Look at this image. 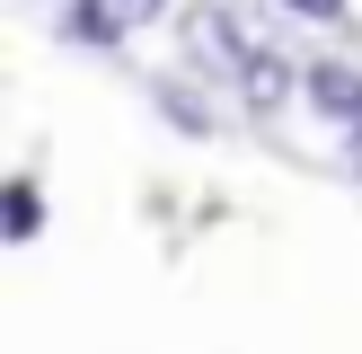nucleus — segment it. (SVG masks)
<instances>
[{
    "instance_id": "nucleus-1",
    "label": "nucleus",
    "mask_w": 362,
    "mask_h": 354,
    "mask_svg": "<svg viewBox=\"0 0 362 354\" xmlns=\"http://www.w3.org/2000/svg\"><path fill=\"white\" fill-rule=\"evenodd\" d=\"M159 9H168V0H71V35H80V45H124V35H141Z\"/></svg>"
},
{
    "instance_id": "nucleus-2",
    "label": "nucleus",
    "mask_w": 362,
    "mask_h": 354,
    "mask_svg": "<svg viewBox=\"0 0 362 354\" xmlns=\"http://www.w3.org/2000/svg\"><path fill=\"white\" fill-rule=\"evenodd\" d=\"M310 98L327 106L345 133H362V71L354 62H310Z\"/></svg>"
},
{
    "instance_id": "nucleus-3",
    "label": "nucleus",
    "mask_w": 362,
    "mask_h": 354,
    "mask_svg": "<svg viewBox=\"0 0 362 354\" xmlns=\"http://www.w3.org/2000/svg\"><path fill=\"white\" fill-rule=\"evenodd\" d=\"M35 230H45V195H35V177H9V239L27 248Z\"/></svg>"
},
{
    "instance_id": "nucleus-4",
    "label": "nucleus",
    "mask_w": 362,
    "mask_h": 354,
    "mask_svg": "<svg viewBox=\"0 0 362 354\" xmlns=\"http://www.w3.org/2000/svg\"><path fill=\"white\" fill-rule=\"evenodd\" d=\"M159 106H168L186 133H212V106H204V98H186V80H159Z\"/></svg>"
},
{
    "instance_id": "nucleus-5",
    "label": "nucleus",
    "mask_w": 362,
    "mask_h": 354,
    "mask_svg": "<svg viewBox=\"0 0 362 354\" xmlns=\"http://www.w3.org/2000/svg\"><path fill=\"white\" fill-rule=\"evenodd\" d=\"M283 9H292V18H318V27H336V18H345L354 0H283Z\"/></svg>"
}]
</instances>
